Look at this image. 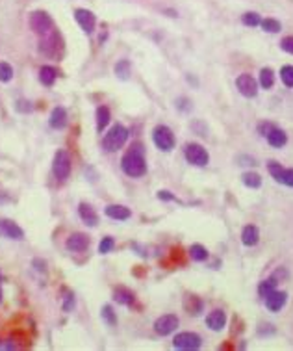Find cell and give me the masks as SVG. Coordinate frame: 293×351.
Listing matches in <instances>:
<instances>
[{"instance_id": "6da1fadb", "label": "cell", "mask_w": 293, "mask_h": 351, "mask_svg": "<svg viewBox=\"0 0 293 351\" xmlns=\"http://www.w3.org/2000/svg\"><path fill=\"white\" fill-rule=\"evenodd\" d=\"M121 167H123L124 175L139 179V177L147 175V160H145V149L141 143H134L121 158Z\"/></svg>"}, {"instance_id": "7a4b0ae2", "label": "cell", "mask_w": 293, "mask_h": 351, "mask_svg": "<svg viewBox=\"0 0 293 351\" xmlns=\"http://www.w3.org/2000/svg\"><path fill=\"white\" fill-rule=\"evenodd\" d=\"M128 134H130L128 128L124 125H121V123L114 125L108 130V134L104 136V140H102L104 150L106 152H115V150H119L121 147L126 143V140H128Z\"/></svg>"}, {"instance_id": "3957f363", "label": "cell", "mask_w": 293, "mask_h": 351, "mask_svg": "<svg viewBox=\"0 0 293 351\" xmlns=\"http://www.w3.org/2000/svg\"><path fill=\"white\" fill-rule=\"evenodd\" d=\"M39 52L49 56V58H61V54H63V39H61L60 32L52 30L49 35H45L43 41L39 43Z\"/></svg>"}, {"instance_id": "277c9868", "label": "cell", "mask_w": 293, "mask_h": 351, "mask_svg": "<svg viewBox=\"0 0 293 351\" xmlns=\"http://www.w3.org/2000/svg\"><path fill=\"white\" fill-rule=\"evenodd\" d=\"M184 158L188 160V164H191L195 167H206L210 162L208 150L204 149L200 143H186Z\"/></svg>"}, {"instance_id": "5b68a950", "label": "cell", "mask_w": 293, "mask_h": 351, "mask_svg": "<svg viewBox=\"0 0 293 351\" xmlns=\"http://www.w3.org/2000/svg\"><path fill=\"white\" fill-rule=\"evenodd\" d=\"M152 141H154V145L158 147L160 150L169 152V150L174 149L176 138H174L173 130H171L167 125H158V126H154V130H152Z\"/></svg>"}, {"instance_id": "8992f818", "label": "cell", "mask_w": 293, "mask_h": 351, "mask_svg": "<svg viewBox=\"0 0 293 351\" xmlns=\"http://www.w3.org/2000/svg\"><path fill=\"white\" fill-rule=\"evenodd\" d=\"M52 173L60 182L67 181L71 175V156L67 150L60 149L54 155V162H52Z\"/></svg>"}, {"instance_id": "52a82bcc", "label": "cell", "mask_w": 293, "mask_h": 351, "mask_svg": "<svg viewBox=\"0 0 293 351\" xmlns=\"http://www.w3.org/2000/svg\"><path fill=\"white\" fill-rule=\"evenodd\" d=\"M30 28L35 32L37 35H49L54 28V20L52 17L47 13V11H34L30 15Z\"/></svg>"}, {"instance_id": "ba28073f", "label": "cell", "mask_w": 293, "mask_h": 351, "mask_svg": "<svg viewBox=\"0 0 293 351\" xmlns=\"http://www.w3.org/2000/svg\"><path fill=\"white\" fill-rule=\"evenodd\" d=\"M173 346L176 349H184V351H197L202 346V338H200L197 333H178L174 336Z\"/></svg>"}, {"instance_id": "9c48e42d", "label": "cell", "mask_w": 293, "mask_h": 351, "mask_svg": "<svg viewBox=\"0 0 293 351\" xmlns=\"http://www.w3.org/2000/svg\"><path fill=\"white\" fill-rule=\"evenodd\" d=\"M236 87H238V91L241 93L243 97H247V99H254V97L258 95V80L254 78V76H251L249 73H243V75H239L238 78H236Z\"/></svg>"}, {"instance_id": "30bf717a", "label": "cell", "mask_w": 293, "mask_h": 351, "mask_svg": "<svg viewBox=\"0 0 293 351\" xmlns=\"http://www.w3.org/2000/svg\"><path fill=\"white\" fill-rule=\"evenodd\" d=\"M178 323H180V320L176 314H164V316H160L158 320L154 321V331H156V335H160V336H169L176 331Z\"/></svg>"}, {"instance_id": "8fae6325", "label": "cell", "mask_w": 293, "mask_h": 351, "mask_svg": "<svg viewBox=\"0 0 293 351\" xmlns=\"http://www.w3.org/2000/svg\"><path fill=\"white\" fill-rule=\"evenodd\" d=\"M267 171L271 173V177H273L277 182L293 188V169H286V167H282L278 162L271 160L267 164Z\"/></svg>"}, {"instance_id": "7c38bea8", "label": "cell", "mask_w": 293, "mask_h": 351, "mask_svg": "<svg viewBox=\"0 0 293 351\" xmlns=\"http://www.w3.org/2000/svg\"><path fill=\"white\" fill-rule=\"evenodd\" d=\"M263 301H265V306H267V311L280 312L284 309V305H286V301H288V292L273 290L271 294H267V296L263 297Z\"/></svg>"}, {"instance_id": "4fadbf2b", "label": "cell", "mask_w": 293, "mask_h": 351, "mask_svg": "<svg viewBox=\"0 0 293 351\" xmlns=\"http://www.w3.org/2000/svg\"><path fill=\"white\" fill-rule=\"evenodd\" d=\"M65 247L71 253H84L87 247H89V236L84 234V232H75L71 234L65 242Z\"/></svg>"}, {"instance_id": "5bb4252c", "label": "cell", "mask_w": 293, "mask_h": 351, "mask_svg": "<svg viewBox=\"0 0 293 351\" xmlns=\"http://www.w3.org/2000/svg\"><path fill=\"white\" fill-rule=\"evenodd\" d=\"M0 236L8 238V240H22L25 231L11 220H0Z\"/></svg>"}, {"instance_id": "9a60e30c", "label": "cell", "mask_w": 293, "mask_h": 351, "mask_svg": "<svg viewBox=\"0 0 293 351\" xmlns=\"http://www.w3.org/2000/svg\"><path fill=\"white\" fill-rule=\"evenodd\" d=\"M75 19H76V23L80 25V28H82L85 34H93L95 26H97V19H95V15L91 13L89 10H84V8H78V10H75Z\"/></svg>"}, {"instance_id": "2e32d148", "label": "cell", "mask_w": 293, "mask_h": 351, "mask_svg": "<svg viewBox=\"0 0 293 351\" xmlns=\"http://www.w3.org/2000/svg\"><path fill=\"white\" fill-rule=\"evenodd\" d=\"M49 123L54 130H63L65 126H67V123H69V116H67V110H65L63 106H56L54 110H52V114H50Z\"/></svg>"}, {"instance_id": "e0dca14e", "label": "cell", "mask_w": 293, "mask_h": 351, "mask_svg": "<svg viewBox=\"0 0 293 351\" xmlns=\"http://www.w3.org/2000/svg\"><path fill=\"white\" fill-rule=\"evenodd\" d=\"M206 325L215 333L223 331L224 325H227V314H224V311L215 309V311L210 312L208 316H206Z\"/></svg>"}, {"instance_id": "ac0fdd59", "label": "cell", "mask_w": 293, "mask_h": 351, "mask_svg": "<svg viewBox=\"0 0 293 351\" xmlns=\"http://www.w3.org/2000/svg\"><path fill=\"white\" fill-rule=\"evenodd\" d=\"M265 140H267V143L271 147H275V149H282L286 143H288V134L282 130V128H278L277 125L271 128V130L267 132V136H265Z\"/></svg>"}, {"instance_id": "d6986e66", "label": "cell", "mask_w": 293, "mask_h": 351, "mask_svg": "<svg viewBox=\"0 0 293 351\" xmlns=\"http://www.w3.org/2000/svg\"><path fill=\"white\" fill-rule=\"evenodd\" d=\"M104 214L109 217V220H115V221H126L132 217V212L130 208L123 205H108L104 208Z\"/></svg>"}, {"instance_id": "ffe728a7", "label": "cell", "mask_w": 293, "mask_h": 351, "mask_svg": "<svg viewBox=\"0 0 293 351\" xmlns=\"http://www.w3.org/2000/svg\"><path fill=\"white\" fill-rule=\"evenodd\" d=\"M78 214H80V220L84 221L85 225H89V227L99 225V214H97L93 206L87 205V203H80Z\"/></svg>"}, {"instance_id": "44dd1931", "label": "cell", "mask_w": 293, "mask_h": 351, "mask_svg": "<svg viewBox=\"0 0 293 351\" xmlns=\"http://www.w3.org/2000/svg\"><path fill=\"white\" fill-rule=\"evenodd\" d=\"M260 242V231L256 225H245L241 231V244L245 247H254Z\"/></svg>"}, {"instance_id": "7402d4cb", "label": "cell", "mask_w": 293, "mask_h": 351, "mask_svg": "<svg viewBox=\"0 0 293 351\" xmlns=\"http://www.w3.org/2000/svg\"><path fill=\"white\" fill-rule=\"evenodd\" d=\"M184 311L188 312V314H191V316H199L200 312L204 311V301L200 299V297L188 294V296L184 297Z\"/></svg>"}, {"instance_id": "603a6c76", "label": "cell", "mask_w": 293, "mask_h": 351, "mask_svg": "<svg viewBox=\"0 0 293 351\" xmlns=\"http://www.w3.org/2000/svg\"><path fill=\"white\" fill-rule=\"evenodd\" d=\"M56 78H58V69L52 65H43L39 69V82L43 85H47V87H52L56 82Z\"/></svg>"}, {"instance_id": "cb8c5ba5", "label": "cell", "mask_w": 293, "mask_h": 351, "mask_svg": "<svg viewBox=\"0 0 293 351\" xmlns=\"http://www.w3.org/2000/svg\"><path fill=\"white\" fill-rule=\"evenodd\" d=\"M114 299L117 301V303H121V305H132L136 301V296H134V292L128 290V288L117 286L114 290Z\"/></svg>"}, {"instance_id": "d4e9b609", "label": "cell", "mask_w": 293, "mask_h": 351, "mask_svg": "<svg viewBox=\"0 0 293 351\" xmlns=\"http://www.w3.org/2000/svg\"><path fill=\"white\" fill-rule=\"evenodd\" d=\"M258 85L263 90H271L275 85V71L271 67H263L260 71V78H258Z\"/></svg>"}, {"instance_id": "484cf974", "label": "cell", "mask_w": 293, "mask_h": 351, "mask_svg": "<svg viewBox=\"0 0 293 351\" xmlns=\"http://www.w3.org/2000/svg\"><path fill=\"white\" fill-rule=\"evenodd\" d=\"M109 119H111V114H109L108 106H99L97 108V130H104L106 126L109 125Z\"/></svg>"}, {"instance_id": "4316f807", "label": "cell", "mask_w": 293, "mask_h": 351, "mask_svg": "<svg viewBox=\"0 0 293 351\" xmlns=\"http://www.w3.org/2000/svg\"><path fill=\"white\" fill-rule=\"evenodd\" d=\"M241 182L247 188H251V190H258L260 186H262V177L256 171H245L243 175H241Z\"/></svg>"}, {"instance_id": "83f0119b", "label": "cell", "mask_w": 293, "mask_h": 351, "mask_svg": "<svg viewBox=\"0 0 293 351\" xmlns=\"http://www.w3.org/2000/svg\"><path fill=\"white\" fill-rule=\"evenodd\" d=\"M189 256H191V260L195 262H206L208 260V249L204 246H200V244H193V246L189 247Z\"/></svg>"}, {"instance_id": "f1b7e54d", "label": "cell", "mask_w": 293, "mask_h": 351, "mask_svg": "<svg viewBox=\"0 0 293 351\" xmlns=\"http://www.w3.org/2000/svg\"><path fill=\"white\" fill-rule=\"evenodd\" d=\"M100 316H102V320L106 321V325H108V327H115V325H117V314H115L114 306H111V305H104V306H102V311H100Z\"/></svg>"}, {"instance_id": "f546056e", "label": "cell", "mask_w": 293, "mask_h": 351, "mask_svg": "<svg viewBox=\"0 0 293 351\" xmlns=\"http://www.w3.org/2000/svg\"><path fill=\"white\" fill-rule=\"evenodd\" d=\"M277 284H278V281H277V279H273V277H269V279H265V281L260 282V284H258L260 297H265L267 294H271L273 290H277Z\"/></svg>"}, {"instance_id": "4dcf8cb0", "label": "cell", "mask_w": 293, "mask_h": 351, "mask_svg": "<svg viewBox=\"0 0 293 351\" xmlns=\"http://www.w3.org/2000/svg\"><path fill=\"white\" fill-rule=\"evenodd\" d=\"M241 23H243L245 26H251V28H254V26H260V23H262V17H260L256 11H247V13H243V15H241Z\"/></svg>"}, {"instance_id": "1f68e13d", "label": "cell", "mask_w": 293, "mask_h": 351, "mask_svg": "<svg viewBox=\"0 0 293 351\" xmlns=\"http://www.w3.org/2000/svg\"><path fill=\"white\" fill-rule=\"evenodd\" d=\"M260 26H262L265 32H269V34H277V32L282 30V25H280L277 19H269V17H267V19H262Z\"/></svg>"}, {"instance_id": "d6a6232c", "label": "cell", "mask_w": 293, "mask_h": 351, "mask_svg": "<svg viewBox=\"0 0 293 351\" xmlns=\"http://www.w3.org/2000/svg\"><path fill=\"white\" fill-rule=\"evenodd\" d=\"M115 75L119 76L121 80H128L130 78V61L121 60L119 63L115 65Z\"/></svg>"}, {"instance_id": "836d02e7", "label": "cell", "mask_w": 293, "mask_h": 351, "mask_svg": "<svg viewBox=\"0 0 293 351\" xmlns=\"http://www.w3.org/2000/svg\"><path fill=\"white\" fill-rule=\"evenodd\" d=\"M280 80L286 87H293V65H284L280 69Z\"/></svg>"}, {"instance_id": "e575fe53", "label": "cell", "mask_w": 293, "mask_h": 351, "mask_svg": "<svg viewBox=\"0 0 293 351\" xmlns=\"http://www.w3.org/2000/svg\"><path fill=\"white\" fill-rule=\"evenodd\" d=\"M115 247V240L111 238V236H104L102 240H100L99 244V253L100 255H106V253H111Z\"/></svg>"}, {"instance_id": "d590c367", "label": "cell", "mask_w": 293, "mask_h": 351, "mask_svg": "<svg viewBox=\"0 0 293 351\" xmlns=\"http://www.w3.org/2000/svg\"><path fill=\"white\" fill-rule=\"evenodd\" d=\"M13 78V67L6 61H0V82H10Z\"/></svg>"}, {"instance_id": "8d00e7d4", "label": "cell", "mask_w": 293, "mask_h": 351, "mask_svg": "<svg viewBox=\"0 0 293 351\" xmlns=\"http://www.w3.org/2000/svg\"><path fill=\"white\" fill-rule=\"evenodd\" d=\"M280 49L288 54H293V35H286L280 39Z\"/></svg>"}, {"instance_id": "74e56055", "label": "cell", "mask_w": 293, "mask_h": 351, "mask_svg": "<svg viewBox=\"0 0 293 351\" xmlns=\"http://www.w3.org/2000/svg\"><path fill=\"white\" fill-rule=\"evenodd\" d=\"M273 126H275V123H271V121H262V123L258 125V134L265 138V136H267V132L271 130Z\"/></svg>"}, {"instance_id": "f35d334b", "label": "cell", "mask_w": 293, "mask_h": 351, "mask_svg": "<svg viewBox=\"0 0 293 351\" xmlns=\"http://www.w3.org/2000/svg\"><path fill=\"white\" fill-rule=\"evenodd\" d=\"M73 309H75V296H73V294H67V296H65V303H63V311L65 312H71L73 311Z\"/></svg>"}, {"instance_id": "ab89813d", "label": "cell", "mask_w": 293, "mask_h": 351, "mask_svg": "<svg viewBox=\"0 0 293 351\" xmlns=\"http://www.w3.org/2000/svg\"><path fill=\"white\" fill-rule=\"evenodd\" d=\"M156 197H158L160 201H176V197H174L173 193H171V191H167V190H160Z\"/></svg>"}, {"instance_id": "60d3db41", "label": "cell", "mask_w": 293, "mask_h": 351, "mask_svg": "<svg viewBox=\"0 0 293 351\" xmlns=\"http://www.w3.org/2000/svg\"><path fill=\"white\" fill-rule=\"evenodd\" d=\"M0 349H17V344L11 340H0Z\"/></svg>"}, {"instance_id": "b9f144b4", "label": "cell", "mask_w": 293, "mask_h": 351, "mask_svg": "<svg viewBox=\"0 0 293 351\" xmlns=\"http://www.w3.org/2000/svg\"><path fill=\"white\" fill-rule=\"evenodd\" d=\"M238 162H245L243 166H256V160L251 156H238Z\"/></svg>"}, {"instance_id": "7bdbcfd3", "label": "cell", "mask_w": 293, "mask_h": 351, "mask_svg": "<svg viewBox=\"0 0 293 351\" xmlns=\"http://www.w3.org/2000/svg\"><path fill=\"white\" fill-rule=\"evenodd\" d=\"M25 104H26V100H19V102H17L15 108H17V110H19V112H32V106H30V104L25 106Z\"/></svg>"}, {"instance_id": "ee69618b", "label": "cell", "mask_w": 293, "mask_h": 351, "mask_svg": "<svg viewBox=\"0 0 293 351\" xmlns=\"http://www.w3.org/2000/svg\"><path fill=\"white\" fill-rule=\"evenodd\" d=\"M263 327H267V323H265ZM267 333H275V329H273V325H271V323H269V329H258V335L260 336L267 335Z\"/></svg>"}, {"instance_id": "f6af8a7d", "label": "cell", "mask_w": 293, "mask_h": 351, "mask_svg": "<svg viewBox=\"0 0 293 351\" xmlns=\"http://www.w3.org/2000/svg\"><path fill=\"white\" fill-rule=\"evenodd\" d=\"M34 266H35V270H37V271H45V262H41L39 258H35V260H34Z\"/></svg>"}, {"instance_id": "bcb514c9", "label": "cell", "mask_w": 293, "mask_h": 351, "mask_svg": "<svg viewBox=\"0 0 293 351\" xmlns=\"http://www.w3.org/2000/svg\"><path fill=\"white\" fill-rule=\"evenodd\" d=\"M0 301H2V290H0Z\"/></svg>"}]
</instances>
